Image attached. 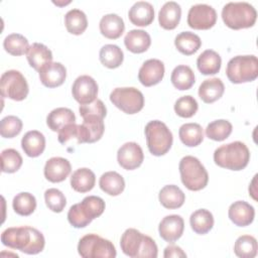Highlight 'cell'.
<instances>
[{
  "mask_svg": "<svg viewBox=\"0 0 258 258\" xmlns=\"http://www.w3.org/2000/svg\"><path fill=\"white\" fill-rule=\"evenodd\" d=\"M1 242L6 247L29 255L41 252L45 245L42 233L28 226L7 228L1 234Z\"/></svg>",
  "mask_w": 258,
  "mask_h": 258,
  "instance_id": "6da1fadb",
  "label": "cell"
},
{
  "mask_svg": "<svg viewBox=\"0 0 258 258\" xmlns=\"http://www.w3.org/2000/svg\"><path fill=\"white\" fill-rule=\"evenodd\" d=\"M120 246L122 252L132 258H156L158 255V249L155 241L151 237L144 235L133 228L127 229L122 234Z\"/></svg>",
  "mask_w": 258,
  "mask_h": 258,
  "instance_id": "7a4b0ae2",
  "label": "cell"
},
{
  "mask_svg": "<svg viewBox=\"0 0 258 258\" xmlns=\"http://www.w3.org/2000/svg\"><path fill=\"white\" fill-rule=\"evenodd\" d=\"M250 160V151L241 141H234L218 147L214 152V161L220 167L230 170L244 169Z\"/></svg>",
  "mask_w": 258,
  "mask_h": 258,
  "instance_id": "3957f363",
  "label": "cell"
},
{
  "mask_svg": "<svg viewBox=\"0 0 258 258\" xmlns=\"http://www.w3.org/2000/svg\"><path fill=\"white\" fill-rule=\"evenodd\" d=\"M105 210V202L97 196H88L81 203L73 205L68 212L69 223L77 229L87 227Z\"/></svg>",
  "mask_w": 258,
  "mask_h": 258,
  "instance_id": "277c9868",
  "label": "cell"
},
{
  "mask_svg": "<svg viewBox=\"0 0 258 258\" xmlns=\"http://www.w3.org/2000/svg\"><path fill=\"white\" fill-rule=\"evenodd\" d=\"M222 19L231 29L252 27L257 19V11L248 2H229L222 9Z\"/></svg>",
  "mask_w": 258,
  "mask_h": 258,
  "instance_id": "5b68a950",
  "label": "cell"
},
{
  "mask_svg": "<svg viewBox=\"0 0 258 258\" xmlns=\"http://www.w3.org/2000/svg\"><path fill=\"white\" fill-rule=\"evenodd\" d=\"M178 168L181 182L187 189L197 191L205 188L208 184V171L197 157L191 155L182 157Z\"/></svg>",
  "mask_w": 258,
  "mask_h": 258,
  "instance_id": "8992f818",
  "label": "cell"
},
{
  "mask_svg": "<svg viewBox=\"0 0 258 258\" xmlns=\"http://www.w3.org/2000/svg\"><path fill=\"white\" fill-rule=\"evenodd\" d=\"M145 137L149 152L155 156L164 155L172 145L173 137L168 127L159 120H153L146 124Z\"/></svg>",
  "mask_w": 258,
  "mask_h": 258,
  "instance_id": "52a82bcc",
  "label": "cell"
},
{
  "mask_svg": "<svg viewBox=\"0 0 258 258\" xmlns=\"http://www.w3.org/2000/svg\"><path fill=\"white\" fill-rule=\"evenodd\" d=\"M226 75L233 84L252 82L258 77V59L255 55H237L232 57L226 68Z\"/></svg>",
  "mask_w": 258,
  "mask_h": 258,
  "instance_id": "ba28073f",
  "label": "cell"
},
{
  "mask_svg": "<svg viewBox=\"0 0 258 258\" xmlns=\"http://www.w3.org/2000/svg\"><path fill=\"white\" fill-rule=\"evenodd\" d=\"M78 252L84 258H114L117 254L113 243L97 234L82 237L78 244Z\"/></svg>",
  "mask_w": 258,
  "mask_h": 258,
  "instance_id": "9c48e42d",
  "label": "cell"
},
{
  "mask_svg": "<svg viewBox=\"0 0 258 258\" xmlns=\"http://www.w3.org/2000/svg\"><path fill=\"white\" fill-rule=\"evenodd\" d=\"M110 101L126 114H136L144 106L143 94L134 87L115 88L110 94Z\"/></svg>",
  "mask_w": 258,
  "mask_h": 258,
  "instance_id": "30bf717a",
  "label": "cell"
},
{
  "mask_svg": "<svg viewBox=\"0 0 258 258\" xmlns=\"http://www.w3.org/2000/svg\"><path fill=\"white\" fill-rule=\"evenodd\" d=\"M0 91L4 98L22 101L27 97L29 88L26 79L19 71L9 70L1 76Z\"/></svg>",
  "mask_w": 258,
  "mask_h": 258,
  "instance_id": "8fae6325",
  "label": "cell"
},
{
  "mask_svg": "<svg viewBox=\"0 0 258 258\" xmlns=\"http://www.w3.org/2000/svg\"><path fill=\"white\" fill-rule=\"evenodd\" d=\"M216 21L217 12L208 4H196L188 10L187 24L194 29H210L216 24Z\"/></svg>",
  "mask_w": 258,
  "mask_h": 258,
  "instance_id": "7c38bea8",
  "label": "cell"
},
{
  "mask_svg": "<svg viewBox=\"0 0 258 258\" xmlns=\"http://www.w3.org/2000/svg\"><path fill=\"white\" fill-rule=\"evenodd\" d=\"M72 94L74 99L80 103V105L90 104L96 100L98 95V84L88 75L80 76L75 80L72 86Z\"/></svg>",
  "mask_w": 258,
  "mask_h": 258,
  "instance_id": "4fadbf2b",
  "label": "cell"
},
{
  "mask_svg": "<svg viewBox=\"0 0 258 258\" xmlns=\"http://www.w3.org/2000/svg\"><path fill=\"white\" fill-rule=\"evenodd\" d=\"M144 159L142 148L136 142L124 143L117 152V160L121 167L127 170H133L139 167Z\"/></svg>",
  "mask_w": 258,
  "mask_h": 258,
  "instance_id": "5bb4252c",
  "label": "cell"
},
{
  "mask_svg": "<svg viewBox=\"0 0 258 258\" xmlns=\"http://www.w3.org/2000/svg\"><path fill=\"white\" fill-rule=\"evenodd\" d=\"M164 71V64L160 59H147L139 69L138 80L145 87L154 86L163 79Z\"/></svg>",
  "mask_w": 258,
  "mask_h": 258,
  "instance_id": "9a60e30c",
  "label": "cell"
},
{
  "mask_svg": "<svg viewBox=\"0 0 258 258\" xmlns=\"http://www.w3.org/2000/svg\"><path fill=\"white\" fill-rule=\"evenodd\" d=\"M41 84L47 88H56L63 84L67 78L66 67L56 61H51L40 68L38 71Z\"/></svg>",
  "mask_w": 258,
  "mask_h": 258,
  "instance_id": "2e32d148",
  "label": "cell"
},
{
  "mask_svg": "<svg viewBox=\"0 0 258 258\" xmlns=\"http://www.w3.org/2000/svg\"><path fill=\"white\" fill-rule=\"evenodd\" d=\"M184 230L183 219L179 215L165 216L158 226L159 236L168 243H173L178 240Z\"/></svg>",
  "mask_w": 258,
  "mask_h": 258,
  "instance_id": "e0dca14e",
  "label": "cell"
},
{
  "mask_svg": "<svg viewBox=\"0 0 258 258\" xmlns=\"http://www.w3.org/2000/svg\"><path fill=\"white\" fill-rule=\"evenodd\" d=\"M72 166L68 159L63 157H51L44 165V176L50 182L63 181L71 173Z\"/></svg>",
  "mask_w": 258,
  "mask_h": 258,
  "instance_id": "ac0fdd59",
  "label": "cell"
},
{
  "mask_svg": "<svg viewBox=\"0 0 258 258\" xmlns=\"http://www.w3.org/2000/svg\"><path fill=\"white\" fill-rule=\"evenodd\" d=\"M228 216L236 226L246 227L254 221L255 210L247 202L237 201L230 206Z\"/></svg>",
  "mask_w": 258,
  "mask_h": 258,
  "instance_id": "d6986e66",
  "label": "cell"
},
{
  "mask_svg": "<svg viewBox=\"0 0 258 258\" xmlns=\"http://www.w3.org/2000/svg\"><path fill=\"white\" fill-rule=\"evenodd\" d=\"M128 17L134 25L147 26L154 19V8L149 2L138 1L129 9Z\"/></svg>",
  "mask_w": 258,
  "mask_h": 258,
  "instance_id": "ffe728a7",
  "label": "cell"
},
{
  "mask_svg": "<svg viewBox=\"0 0 258 258\" xmlns=\"http://www.w3.org/2000/svg\"><path fill=\"white\" fill-rule=\"evenodd\" d=\"M180 5L177 2L168 1L162 5L158 12L159 25L167 30L174 29L180 21Z\"/></svg>",
  "mask_w": 258,
  "mask_h": 258,
  "instance_id": "44dd1931",
  "label": "cell"
},
{
  "mask_svg": "<svg viewBox=\"0 0 258 258\" xmlns=\"http://www.w3.org/2000/svg\"><path fill=\"white\" fill-rule=\"evenodd\" d=\"M99 27L102 35L109 39H117L123 34L125 24L118 14L109 13L101 18Z\"/></svg>",
  "mask_w": 258,
  "mask_h": 258,
  "instance_id": "7402d4cb",
  "label": "cell"
},
{
  "mask_svg": "<svg viewBox=\"0 0 258 258\" xmlns=\"http://www.w3.org/2000/svg\"><path fill=\"white\" fill-rule=\"evenodd\" d=\"M21 147L27 156L37 157L44 151L45 137L37 130L28 131L21 139Z\"/></svg>",
  "mask_w": 258,
  "mask_h": 258,
  "instance_id": "603a6c76",
  "label": "cell"
},
{
  "mask_svg": "<svg viewBox=\"0 0 258 258\" xmlns=\"http://www.w3.org/2000/svg\"><path fill=\"white\" fill-rule=\"evenodd\" d=\"M124 43L129 51L133 53H142L149 48L151 37L145 30L132 29L125 35Z\"/></svg>",
  "mask_w": 258,
  "mask_h": 258,
  "instance_id": "cb8c5ba5",
  "label": "cell"
},
{
  "mask_svg": "<svg viewBox=\"0 0 258 258\" xmlns=\"http://www.w3.org/2000/svg\"><path fill=\"white\" fill-rule=\"evenodd\" d=\"M225 91L224 83L219 78L205 80L199 87V97L203 102L211 104L219 100Z\"/></svg>",
  "mask_w": 258,
  "mask_h": 258,
  "instance_id": "d4e9b609",
  "label": "cell"
},
{
  "mask_svg": "<svg viewBox=\"0 0 258 258\" xmlns=\"http://www.w3.org/2000/svg\"><path fill=\"white\" fill-rule=\"evenodd\" d=\"M26 57L29 66L34 70L39 71L41 67L52 61V52L43 43L34 42L30 45Z\"/></svg>",
  "mask_w": 258,
  "mask_h": 258,
  "instance_id": "484cf974",
  "label": "cell"
},
{
  "mask_svg": "<svg viewBox=\"0 0 258 258\" xmlns=\"http://www.w3.org/2000/svg\"><path fill=\"white\" fill-rule=\"evenodd\" d=\"M76 123V116L74 112L64 107L55 108L46 117V124L48 128L54 132H58L67 125Z\"/></svg>",
  "mask_w": 258,
  "mask_h": 258,
  "instance_id": "4316f807",
  "label": "cell"
},
{
  "mask_svg": "<svg viewBox=\"0 0 258 258\" xmlns=\"http://www.w3.org/2000/svg\"><path fill=\"white\" fill-rule=\"evenodd\" d=\"M158 199L160 204L164 208L173 210V209H178L183 205L185 201V195L177 185L168 184V185H164L160 189Z\"/></svg>",
  "mask_w": 258,
  "mask_h": 258,
  "instance_id": "83f0119b",
  "label": "cell"
},
{
  "mask_svg": "<svg viewBox=\"0 0 258 258\" xmlns=\"http://www.w3.org/2000/svg\"><path fill=\"white\" fill-rule=\"evenodd\" d=\"M222 64V58L220 54L213 49H206L203 51L197 59L198 70L203 75H215L220 72Z\"/></svg>",
  "mask_w": 258,
  "mask_h": 258,
  "instance_id": "f1b7e54d",
  "label": "cell"
},
{
  "mask_svg": "<svg viewBox=\"0 0 258 258\" xmlns=\"http://www.w3.org/2000/svg\"><path fill=\"white\" fill-rule=\"evenodd\" d=\"M95 182V173L87 167H82L75 170L71 176V186L78 192L90 191L94 187Z\"/></svg>",
  "mask_w": 258,
  "mask_h": 258,
  "instance_id": "f546056e",
  "label": "cell"
},
{
  "mask_svg": "<svg viewBox=\"0 0 258 258\" xmlns=\"http://www.w3.org/2000/svg\"><path fill=\"white\" fill-rule=\"evenodd\" d=\"M101 189L109 196H119L125 188L123 176L116 171H107L103 173L99 180Z\"/></svg>",
  "mask_w": 258,
  "mask_h": 258,
  "instance_id": "4dcf8cb0",
  "label": "cell"
},
{
  "mask_svg": "<svg viewBox=\"0 0 258 258\" xmlns=\"http://www.w3.org/2000/svg\"><path fill=\"white\" fill-rule=\"evenodd\" d=\"M174 45L177 50L185 55L196 53L202 45L200 36L190 31H182L174 38Z\"/></svg>",
  "mask_w": 258,
  "mask_h": 258,
  "instance_id": "1f68e13d",
  "label": "cell"
},
{
  "mask_svg": "<svg viewBox=\"0 0 258 258\" xmlns=\"http://www.w3.org/2000/svg\"><path fill=\"white\" fill-rule=\"evenodd\" d=\"M189 224L195 233L205 235L210 232L214 226L213 214L206 209L197 210L190 215Z\"/></svg>",
  "mask_w": 258,
  "mask_h": 258,
  "instance_id": "d6a6232c",
  "label": "cell"
},
{
  "mask_svg": "<svg viewBox=\"0 0 258 258\" xmlns=\"http://www.w3.org/2000/svg\"><path fill=\"white\" fill-rule=\"evenodd\" d=\"M180 141L188 147L200 145L204 140V131L198 123H185L178 130Z\"/></svg>",
  "mask_w": 258,
  "mask_h": 258,
  "instance_id": "836d02e7",
  "label": "cell"
},
{
  "mask_svg": "<svg viewBox=\"0 0 258 258\" xmlns=\"http://www.w3.org/2000/svg\"><path fill=\"white\" fill-rule=\"evenodd\" d=\"M83 119L84 121L81 125L85 133L86 143H94L100 140L105 131L103 118L97 116H88Z\"/></svg>",
  "mask_w": 258,
  "mask_h": 258,
  "instance_id": "e575fe53",
  "label": "cell"
},
{
  "mask_svg": "<svg viewBox=\"0 0 258 258\" xmlns=\"http://www.w3.org/2000/svg\"><path fill=\"white\" fill-rule=\"evenodd\" d=\"M170 81L173 87L177 90H188L195 84V73L188 66L180 64L173 69L170 76Z\"/></svg>",
  "mask_w": 258,
  "mask_h": 258,
  "instance_id": "d590c367",
  "label": "cell"
},
{
  "mask_svg": "<svg viewBox=\"0 0 258 258\" xmlns=\"http://www.w3.org/2000/svg\"><path fill=\"white\" fill-rule=\"evenodd\" d=\"M100 61L108 69H116L120 67L124 59L122 49L116 44H105L99 53Z\"/></svg>",
  "mask_w": 258,
  "mask_h": 258,
  "instance_id": "8d00e7d4",
  "label": "cell"
},
{
  "mask_svg": "<svg viewBox=\"0 0 258 258\" xmlns=\"http://www.w3.org/2000/svg\"><path fill=\"white\" fill-rule=\"evenodd\" d=\"M64 24L70 33L80 35L87 29L88 19L82 10L71 9L64 15Z\"/></svg>",
  "mask_w": 258,
  "mask_h": 258,
  "instance_id": "74e56055",
  "label": "cell"
},
{
  "mask_svg": "<svg viewBox=\"0 0 258 258\" xmlns=\"http://www.w3.org/2000/svg\"><path fill=\"white\" fill-rule=\"evenodd\" d=\"M257 240L251 235L240 236L234 245V252L240 258H254L257 255Z\"/></svg>",
  "mask_w": 258,
  "mask_h": 258,
  "instance_id": "f35d334b",
  "label": "cell"
},
{
  "mask_svg": "<svg viewBox=\"0 0 258 258\" xmlns=\"http://www.w3.org/2000/svg\"><path fill=\"white\" fill-rule=\"evenodd\" d=\"M12 207L16 214L20 216H29L36 209L35 197L30 192H19L13 199Z\"/></svg>",
  "mask_w": 258,
  "mask_h": 258,
  "instance_id": "ab89813d",
  "label": "cell"
},
{
  "mask_svg": "<svg viewBox=\"0 0 258 258\" xmlns=\"http://www.w3.org/2000/svg\"><path fill=\"white\" fill-rule=\"evenodd\" d=\"M3 47L12 55H22L27 53L29 43L26 37L19 33H11L4 38Z\"/></svg>",
  "mask_w": 258,
  "mask_h": 258,
  "instance_id": "60d3db41",
  "label": "cell"
},
{
  "mask_svg": "<svg viewBox=\"0 0 258 258\" xmlns=\"http://www.w3.org/2000/svg\"><path fill=\"white\" fill-rule=\"evenodd\" d=\"M232 124L225 119H219L208 124L206 128V135L212 140L223 141L227 139L232 133Z\"/></svg>",
  "mask_w": 258,
  "mask_h": 258,
  "instance_id": "b9f144b4",
  "label": "cell"
},
{
  "mask_svg": "<svg viewBox=\"0 0 258 258\" xmlns=\"http://www.w3.org/2000/svg\"><path fill=\"white\" fill-rule=\"evenodd\" d=\"M22 157L20 153L13 149L7 148L1 152V163L2 171L6 173L16 172L22 165Z\"/></svg>",
  "mask_w": 258,
  "mask_h": 258,
  "instance_id": "7bdbcfd3",
  "label": "cell"
},
{
  "mask_svg": "<svg viewBox=\"0 0 258 258\" xmlns=\"http://www.w3.org/2000/svg\"><path fill=\"white\" fill-rule=\"evenodd\" d=\"M198 108H199V105L197 100L189 95L178 98L174 103L175 113L182 118L192 117L197 113Z\"/></svg>",
  "mask_w": 258,
  "mask_h": 258,
  "instance_id": "ee69618b",
  "label": "cell"
},
{
  "mask_svg": "<svg viewBox=\"0 0 258 258\" xmlns=\"http://www.w3.org/2000/svg\"><path fill=\"white\" fill-rule=\"evenodd\" d=\"M22 121L13 115L4 117L0 122V134L4 138H13L22 130Z\"/></svg>",
  "mask_w": 258,
  "mask_h": 258,
  "instance_id": "f6af8a7d",
  "label": "cell"
},
{
  "mask_svg": "<svg viewBox=\"0 0 258 258\" xmlns=\"http://www.w3.org/2000/svg\"><path fill=\"white\" fill-rule=\"evenodd\" d=\"M44 201L47 206V208L54 212V213H60L63 211L67 200L64 195L57 188H48L44 192Z\"/></svg>",
  "mask_w": 258,
  "mask_h": 258,
  "instance_id": "bcb514c9",
  "label": "cell"
},
{
  "mask_svg": "<svg viewBox=\"0 0 258 258\" xmlns=\"http://www.w3.org/2000/svg\"><path fill=\"white\" fill-rule=\"evenodd\" d=\"M57 139H58V142L62 145H67L72 140H76L77 144L83 143L80 125L76 123L67 125L66 127H63L58 131Z\"/></svg>",
  "mask_w": 258,
  "mask_h": 258,
  "instance_id": "7dc6e473",
  "label": "cell"
},
{
  "mask_svg": "<svg viewBox=\"0 0 258 258\" xmlns=\"http://www.w3.org/2000/svg\"><path fill=\"white\" fill-rule=\"evenodd\" d=\"M79 112L83 118L88 116H97L104 119V117L107 114V109L105 104L101 100L96 99L94 102L90 104L80 105Z\"/></svg>",
  "mask_w": 258,
  "mask_h": 258,
  "instance_id": "c3c4849f",
  "label": "cell"
},
{
  "mask_svg": "<svg viewBox=\"0 0 258 258\" xmlns=\"http://www.w3.org/2000/svg\"><path fill=\"white\" fill-rule=\"evenodd\" d=\"M163 257H165V258L186 257V254L183 252V250L180 247H178L176 245H169V246L165 247Z\"/></svg>",
  "mask_w": 258,
  "mask_h": 258,
  "instance_id": "681fc988",
  "label": "cell"
}]
</instances>
